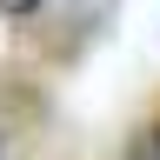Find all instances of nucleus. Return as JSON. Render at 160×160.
<instances>
[{"instance_id": "2", "label": "nucleus", "mask_w": 160, "mask_h": 160, "mask_svg": "<svg viewBox=\"0 0 160 160\" xmlns=\"http://www.w3.org/2000/svg\"><path fill=\"white\" fill-rule=\"evenodd\" d=\"M40 0H0V13H33Z\"/></svg>"}, {"instance_id": "1", "label": "nucleus", "mask_w": 160, "mask_h": 160, "mask_svg": "<svg viewBox=\"0 0 160 160\" xmlns=\"http://www.w3.org/2000/svg\"><path fill=\"white\" fill-rule=\"evenodd\" d=\"M133 160H160V127H153V133H140V140H133Z\"/></svg>"}]
</instances>
